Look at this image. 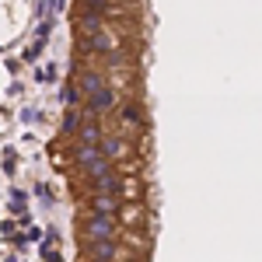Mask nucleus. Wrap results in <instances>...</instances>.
Returning a JSON list of instances; mask_svg holds the SVG:
<instances>
[{"mask_svg": "<svg viewBox=\"0 0 262 262\" xmlns=\"http://www.w3.org/2000/svg\"><path fill=\"white\" fill-rule=\"evenodd\" d=\"M84 242H119V221L91 213L84 221Z\"/></svg>", "mask_w": 262, "mask_h": 262, "instance_id": "nucleus-1", "label": "nucleus"}, {"mask_svg": "<svg viewBox=\"0 0 262 262\" xmlns=\"http://www.w3.org/2000/svg\"><path fill=\"white\" fill-rule=\"evenodd\" d=\"M88 11H98V14H112V0H81Z\"/></svg>", "mask_w": 262, "mask_h": 262, "instance_id": "nucleus-17", "label": "nucleus"}, {"mask_svg": "<svg viewBox=\"0 0 262 262\" xmlns=\"http://www.w3.org/2000/svg\"><path fill=\"white\" fill-rule=\"evenodd\" d=\"M81 112L77 108H67V116H63V122H60V129L63 133H81Z\"/></svg>", "mask_w": 262, "mask_h": 262, "instance_id": "nucleus-13", "label": "nucleus"}, {"mask_svg": "<svg viewBox=\"0 0 262 262\" xmlns=\"http://www.w3.org/2000/svg\"><path fill=\"white\" fill-rule=\"evenodd\" d=\"M88 262H101V259H88Z\"/></svg>", "mask_w": 262, "mask_h": 262, "instance_id": "nucleus-20", "label": "nucleus"}, {"mask_svg": "<svg viewBox=\"0 0 262 262\" xmlns=\"http://www.w3.org/2000/svg\"><path fill=\"white\" fill-rule=\"evenodd\" d=\"M77 140H81V143H95V147H98V143H101V129H98V122H84L81 133H77Z\"/></svg>", "mask_w": 262, "mask_h": 262, "instance_id": "nucleus-12", "label": "nucleus"}, {"mask_svg": "<svg viewBox=\"0 0 262 262\" xmlns=\"http://www.w3.org/2000/svg\"><path fill=\"white\" fill-rule=\"evenodd\" d=\"M77 88L91 98V95H98L101 88H108V84H105V77H101L98 70H77Z\"/></svg>", "mask_w": 262, "mask_h": 262, "instance_id": "nucleus-6", "label": "nucleus"}, {"mask_svg": "<svg viewBox=\"0 0 262 262\" xmlns=\"http://www.w3.org/2000/svg\"><path fill=\"white\" fill-rule=\"evenodd\" d=\"M126 242L133 245V248H147V245H150L147 238H143V234H133V231H126Z\"/></svg>", "mask_w": 262, "mask_h": 262, "instance_id": "nucleus-19", "label": "nucleus"}, {"mask_svg": "<svg viewBox=\"0 0 262 262\" xmlns=\"http://www.w3.org/2000/svg\"><path fill=\"white\" fill-rule=\"evenodd\" d=\"M84 53H105V56H116L119 53V39L112 32H98V35H84L81 42Z\"/></svg>", "mask_w": 262, "mask_h": 262, "instance_id": "nucleus-2", "label": "nucleus"}, {"mask_svg": "<svg viewBox=\"0 0 262 262\" xmlns=\"http://www.w3.org/2000/svg\"><path fill=\"white\" fill-rule=\"evenodd\" d=\"M119 192H126V196H140V182H137V179H122Z\"/></svg>", "mask_w": 262, "mask_h": 262, "instance_id": "nucleus-18", "label": "nucleus"}, {"mask_svg": "<svg viewBox=\"0 0 262 262\" xmlns=\"http://www.w3.org/2000/svg\"><path fill=\"white\" fill-rule=\"evenodd\" d=\"M119 217H122V224H140L143 221V206L140 203H122Z\"/></svg>", "mask_w": 262, "mask_h": 262, "instance_id": "nucleus-11", "label": "nucleus"}, {"mask_svg": "<svg viewBox=\"0 0 262 262\" xmlns=\"http://www.w3.org/2000/svg\"><path fill=\"white\" fill-rule=\"evenodd\" d=\"M95 185V192H105V196H119V189H122V179L112 171V175H101V179L91 182Z\"/></svg>", "mask_w": 262, "mask_h": 262, "instance_id": "nucleus-10", "label": "nucleus"}, {"mask_svg": "<svg viewBox=\"0 0 262 262\" xmlns=\"http://www.w3.org/2000/svg\"><path fill=\"white\" fill-rule=\"evenodd\" d=\"M119 210H122V200H119V196L95 192V200H91V213H98V217H116Z\"/></svg>", "mask_w": 262, "mask_h": 262, "instance_id": "nucleus-5", "label": "nucleus"}, {"mask_svg": "<svg viewBox=\"0 0 262 262\" xmlns=\"http://www.w3.org/2000/svg\"><path fill=\"white\" fill-rule=\"evenodd\" d=\"M122 122L126 126H143V108L140 105H122Z\"/></svg>", "mask_w": 262, "mask_h": 262, "instance_id": "nucleus-15", "label": "nucleus"}, {"mask_svg": "<svg viewBox=\"0 0 262 262\" xmlns=\"http://www.w3.org/2000/svg\"><path fill=\"white\" fill-rule=\"evenodd\" d=\"M81 88H77V84H67V88H63L60 91V98H63V105H67V108H77V105H81Z\"/></svg>", "mask_w": 262, "mask_h": 262, "instance_id": "nucleus-14", "label": "nucleus"}, {"mask_svg": "<svg viewBox=\"0 0 262 262\" xmlns=\"http://www.w3.org/2000/svg\"><path fill=\"white\" fill-rule=\"evenodd\" d=\"M88 108H91V112H108V108H116V91H112V88H101L98 95L88 98Z\"/></svg>", "mask_w": 262, "mask_h": 262, "instance_id": "nucleus-9", "label": "nucleus"}, {"mask_svg": "<svg viewBox=\"0 0 262 262\" xmlns=\"http://www.w3.org/2000/svg\"><path fill=\"white\" fill-rule=\"evenodd\" d=\"M101 158H108V161L116 164V161H122L126 154H129V143L122 140V137H101Z\"/></svg>", "mask_w": 262, "mask_h": 262, "instance_id": "nucleus-3", "label": "nucleus"}, {"mask_svg": "<svg viewBox=\"0 0 262 262\" xmlns=\"http://www.w3.org/2000/svg\"><path fill=\"white\" fill-rule=\"evenodd\" d=\"M101 175H112V161H108V158H101V161H95L91 168H88V179L91 182L101 179Z\"/></svg>", "mask_w": 262, "mask_h": 262, "instance_id": "nucleus-16", "label": "nucleus"}, {"mask_svg": "<svg viewBox=\"0 0 262 262\" xmlns=\"http://www.w3.org/2000/svg\"><path fill=\"white\" fill-rule=\"evenodd\" d=\"M84 255L101 259V262H112V259H119V245L116 242H84Z\"/></svg>", "mask_w": 262, "mask_h": 262, "instance_id": "nucleus-4", "label": "nucleus"}, {"mask_svg": "<svg viewBox=\"0 0 262 262\" xmlns=\"http://www.w3.org/2000/svg\"><path fill=\"white\" fill-rule=\"evenodd\" d=\"M105 14H98V11H84L81 18H77V28H81L84 35H98V32H105Z\"/></svg>", "mask_w": 262, "mask_h": 262, "instance_id": "nucleus-8", "label": "nucleus"}, {"mask_svg": "<svg viewBox=\"0 0 262 262\" xmlns=\"http://www.w3.org/2000/svg\"><path fill=\"white\" fill-rule=\"evenodd\" d=\"M74 161L81 164L84 171H88V168H91V164L95 161H101V147H95V143H74Z\"/></svg>", "mask_w": 262, "mask_h": 262, "instance_id": "nucleus-7", "label": "nucleus"}]
</instances>
